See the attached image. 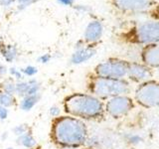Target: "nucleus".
<instances>
[{"label":"nucleus","mask_w":159,"mask_h":149,"mask_svg":"<svg viewBox=\"0 0 159 149\" xmlns=\"http://www.w3.org/2000/svg\"><path fill=\"white\" fill-rule=\"evenodd\" d=\"M16 104H17L16 96L0 92V106H2L6 108H10V107L16 106Z\"/></svg>","instance_id":"dca6fc26"},{"label":"nucleus","mask_w":159,"mask_h":149,"mask_svg":"<svg viewBox=\"0 0 159 149\" xmlns=\"http://www.w3.org/2000/svg\"><path fill=\"white\" fill-rule=\"evenodd\" d=\"M63 109L68 115L82 120H93L102 117L104 104L91 93H75L64 98Z\"/></svg>","instance_id":"f03ea898"},{"label":"nucleus","mask_w":159,"mask_h":149,"mask_svg":"<svg viewBox=\"0 0 159 149\" xmlns=\"http://www.w3.org/2000/svg\"><path fill=\"white\" fill-rule=\"evenodd\" d=\"M143 63L152 68H159V45H149L142 51Z\"/></svg>","instance_id":"9b49d317"},{"label":"nucleus","mask_w":159,"mask_h":149,"mask_svg":"<svg viewBox=\"0 0 159 149\" xmlns=\"http://www.w3.org/2000/svg\"><path fill=\"white\" fill-rule=\"evenodd\" d=\"M88 88L91 94L99 99H109L118 96H126L129 93V84L123 79L94 77L89 83Z\"/></svg>","instance_id":"7ed1b4c3"},{"label":"nucleus","mask_w":159,"mask_h":149,"mask_svg":"<svg viewBox=\"0 0 159 149\" xmlns=\"http://www.w3.org/2000/svg\"><path fill=\"white\" fill-rule=\"evenodd\" d=\"M60 4L62 5H66V6H71V5H73L74 1L75 0H58Z\"/></svg>","instance_id":"cd10ccee"},{"label":"nucleus","mask_w":159,"mask_h":149,"mask_svg":"<svg viewBox=\"0 0 159 149\" xmlns=\"http://www.w3.org/2000/svg\"><path fill=\"white\" fill-rule=\"evenodd\" d=\"M41 99V93L34 94V96H27L20 99L19 106L23 111H30L37 106L38 102Z\"/></svg>","instance_id":"4468645a"},{"label":"nucleus","mask_w":159,"mask_h":149,"mask_svg":"<svg viewBox=\"0 0 159 149\" xmlns=\"http://www.w3.org/2000/svg\"><path fill=\"white\" fill-rule=\"evenodd\" d=\"M31 131V128L26 123H21V124H17L12 128V132L13 134L16 137L20 136V135H23V134L30 132Z\"/></svg>","instance_id":"6ab92c4d"},{"label":"nucleus","mask_w":159,"mask_h":149,"mask_svg":"<svg viewBox=\"0 0 159 149\" xmlns=\"http://www.w3.org/2000/svg\"><path fill=\"white\" fill-rule=\"evenodd\" d=\"M134 41L144 45H153L159 42V22L148 21L135 29L133 34Z\"/></svg>","instance_id":"0eeeda50"},{"label":"nucleus","mask_w":159,"mask_h":149,"mask_svg":"<svg viewBox=\"0 0 159 149\" xmlns=\"http://www.w3.org/2000/svg\"><path fill=\"white\" fill-rule=\"evenodd\" d=\"M126 76H128V78L134 82L145 83L152 77V73L149 70V68L144 66V65L132 63V64H128V70Z\"/></svg>","instance_id":"1a4fd4ad"},{"label":"nucleus","mask_w":159,"mask_h":149,"mask_svg":"<svg viewBox=\"0 0 159 149\" xmlns=\"http://www.w3.org/2000/svg\"><path fill=\"white\" fill-rule=\"evenodd\" d=\"M8 73H9L10 76H11V78L13 79H15L16 82L22 81V79H25V77L23 76V74L21 73V71H20V69H17V68H15V67L8 69Z\"/></svg>","instance_id":"4be33fe9"},{"label":"nucleus","mask_w":159,"mask_h":149,"mask_svg":"<svg viewBox=\"0 0 159 149\" xmlns=\"http://www.w3.org/2000/svg\"><path fill=\"white\" fill-rule=\"evenodd\" d=\"M9 116V108L0 106V120H6Z\"/></svg>","instance_id":"393cba45"},{"label":"nucleus","mask_w":159,"mask_h":149,"mask_svg":"<svg viewBox=\"0 0 159 149\" xmlns=\"http://www.w3.org/2000/svg\"><path fill=\"white\" fill-rule=\"evenodd\" d=\"M113 3L122 11L140 12L148 10L153 2L152 0H113Z\"/></svg>","instance_id":"6e6552de"},{"label":"nucleus","mask_w":159,"mask_h":149,"mask_svg":"<svg viewBox=\"0 0 159 149\" xmlns=\"http://www.w3.org/2000/svg\"><path fill=\"white\" fill-rule=\"evenodd\" d=\"M135 101L142 106L155 107L159 106V83L145 82L139 86L135 93Z\"/></svg>","instance_id":"20e7f679"},{"label":"nucleus","mask_w":159,"mask_h":149,"mask_svg":"<svg viewBox=\"0 0 159 149\" xmlns=\"http://www.w3.org/2000/svg\"><path fill=\"white\" fill-rule=\"evenodd\" d=\"M96 53H97L96 49H93V47H89V46H84L81 49L75 50L70 62L73 65H80V64L86 63L89 60H91L94 55H96Z\"/></svg>","instance_id":"f8f14e48"},{"label":"nucleus","mask_w":159,"mask_h":149,"mask_svg":"<svg viewBox=\"0 0 159 149\" xmlns=\"http://www.w3.org/2000/svg\"><path fill=\"white\" fill-rule=\"evenodd\" d=\"M20 71H21V73L23 74V76L25 78H33L35 77L37 74L38 73V69L36 67H34V66H26V67H24L22 69H20Z\"/></svg>","instance_id":"412c9836"},{"label":"nucleus","mask_w":159,"mask_h":149,"mask_svg":"<svg viewBox=\"0 0 159 149\" xmlns=\"http://www.w3.org/2000/svg\"><path fill=\"white\" fill-rule=\"evenodd\" d=\"M0 54L7 63H12L18 56V49L15 45L6 44L3 40H0Z\"/></svg>","instance_id":"ddd939ff"},{"label":"nucleus","mask_w":159,"mask_h":149,"mask_svg":"<svg viewBox=\"0 0 159 149\" xmlns=\"http://www.w3.org/2000/svg\"><path fill=\"white\" fill-rule=\"evenodd\" d=\"M28 92H29V79L25 81H18L16 82V92H15V96L22 98L24 97L28 96Z\"/></svg>","instance_id":"a211bd4d"},{"label":"nucleus","mask_w":159,"mask_h":149,"mask_svg":"<svg viewBox=\"0 0 159 149\" xmlns=\"http://www.w3.org/2000/svg\"><path fill=\"white\" fill-rule=\"evenodd\" d=\"M102 31H103V28L101 22L92 21L87 26L86 31H84V43L92 44V43L98 42V40L102 38Z\"/></svg>","instance_id":"9d476101"},{"label":"nucleus","mask_w":159,"mask_h":149,"mask_svg":"<svg viewBox=\"0 0 159 149\" xmlns=\"http://www.w3.org/2000/svg\"><path fill=\"white\" fill-rule=\"evenodd\" d=\"M60 149H80V148H73V147H62Z\"/></svg>","instance_id":"7c9ffc66"},{"label":"nucleus","mask_w":159,"mask_h":149,"mask_svg":"<svg viewBox=\"0 0 159 149\" xmlns=\"http://www.w3.org/2000/svg\"><path fill=\"white\" fill-rule=\"evenodd\" d=\"M7 73H8V69H7V67L5 66L4 64L0 63V77H1V78L4 77Z\"/></svg>","instance_id":"bb28decb"},{"label":"nucleus","mask_w":159,"mask_h":149,"mask_svg":"<svg viewBox=\"0 0 159 149\" xmlns=\"http://www.w3.org/2000/svg\"><path fill=\"white\" fill-rule=\"evenodd\" d=\"M125 140L130 145H138L142 142V137L137 133H129L125 135Z\"/></svg>","instance_id":"aec40b11"},{"label":"nucleus","mask_w":159,"mask_h":149,"mask_svg":"<svg viewBox=\"0 0 159 149\" xmlns=\"http://www.w3.org/2000/svg\"><path fill=\"white\" fill-rule=\"evenodd\" d=\"M15 0H0V4L2 5V6H9V5H11Z\"/></svg>","instance_id":"c85d7f7f"},{"label":"nucleus","mask_w":159,"mask_h":149,"mask_svg":"<svg viewBox=\"0 0 159 149\" xmlns=\"http://www.w3.org/2000/svg\"><path fill=\"white\" fill-rule=\"evenodd\" d=\"M0 92L14 94L15 96V92H16V81L13 79L12 78L5 79L0 84Z\"/></svg>","instance_id":"f3484780"},{"label":"nucleus","mask_w":159,"mask_h":149,"mask_svg":"<svg viewBox=\"0 0 159 149\" xmlns=\"http://www.w3.org/2000/svg\"><path fill=\"white\" fill-rule=\"evenodd\" d=\"M5 149H14V148H13V147H10V146H9V147H6Z\"/></svg>","instance_id":"2f4dec72"},{"label":"nucleus","mask_w":159,"mask_h":149,"mask_svg":"<svg viewBox=\"0 0 159 149\" xmlns=\"http://www.w3.org/2000/svg\"><path fill=\"white\" fill-rule=\"evenodd\" d=\"M89 129L84 120L71 115L54 118L51 126V139L60 148H81L86 145Z\"/></svg>","instance_id":"f257e3e1"},{"label":"nucleus","mask_w":159,"mask_h":149,"mask_svg":"<svg viewBox=\"0 0 159 149\" xmlns=\"http://www.w3.org/2000/svg\"><path fill=\"white\" fill-rule=\"evenodd\" d=\"M17 1L20 3L19 6H22V8H25V7L29 6V5L35 3L37 0H17Z\"/></svg>","instance_id":"a878e982"},{"label":"nucleus","mask_w":159,"mask_h":149,"mask_svg":"<svg viewBox=\"0 0 159 149\" xmlns=\"http://www.w3.org/2000/svg\"><path fill=\"white\" fill-rule=\"evenodd\" d=\"M133 102L127 96H118L109 98L104 104V111L112 118H121L130 112Z\"/></svg>","instance_id":"423d86ee"},{"label":"nucleus","mask_w":159,"mask_h":149,"mask_svg":"<svg viewBox=\"0 0 159 149\" xmlns=\"http://www.w3.org/2000/svg\"><path fill=\"white\" fill-rule=\"evenodd\" d=\"M128 63L121 60H108L98 64L94 69L97 77L107 79H123L127 74Z\"/></svg>","instance_id":"39448f33"},{"label":"nucleus","mask_w":159,"mask_h":149,"mask_svg":"<svg viewBox=\"0 0 159 149\" xmlns=\"http://www.w3.org/2000/svg\"><path fill=\"white\" fill-rule=\"evenodd\" d=\"M8 135H9V133H8L7 131L3 132V133H2V135H1V140H2V141H5V140H6V139L8 138Z\"/></svg>","instance_id":"c756f323"},{"label":"nucleus","mask_w":159,"mask_h":149,"mask_svg":"<svg viewBox=\"0 0 159 149\" xmlns=\"http://www.w3.org/2000/svg\"><path fill=\"white\" fill-rule=\"evenodd\" d=\"M61 113H62V108L59 106H56V104H55V106H52L49 109V114L53 119L61 116Z\"/></svg>","instance_id":"5701e85b"},{"label":"nucleus","mask_w":159,"mask_h":149,"mask_svg":"<svg viewBox=\"0 0 159 149\" xmlns=\"http://www.w3.org/2000/svg\"><path fill=\"white\" fill-rule=\"evenodd\" d=\"M16 143L19 146H22L24 148L32 149L37 145V140L35 139L32 132L30 131L23 134V135L16 137Z\"/></svg>","instance_id":"2eb2a0df"},{"label":"nucleus","mask_w":159,"mask_h":149,"mask_svg":"<svg viewBox=\"0 0 159 149\" xmlns=\"http://www.w3.org/2000/svg\"><path fill=\"white\" fill-rule=\"evenodd\" d=\"M51 60H52V55L49 53H46V54L41 55V56L38 58V62L41 64H48Z\"/></svg>","instance_id":"b1692460"}]
</instances>
